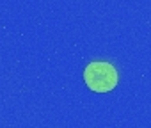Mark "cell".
<instances>
[{
  "mask_svg": "<svg viewBox=\"0 0 151 128\" xmlns=\"http://www.w3.org/2000/svg\"><path fill=\"white\" fill-rule=\"evenodd\" d=\"M84 80H86V86L93 93H109L117 86L119 75L112 64L103 62V60H94L86 66Z\"/></svg>",
  "mask_w": 151,
  "mask_h": 128,
  "instance_id": "6da1fadb",
  "label": "cell"
}]
</instances>
